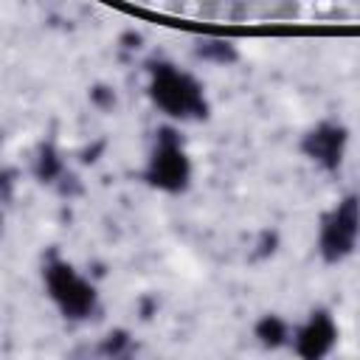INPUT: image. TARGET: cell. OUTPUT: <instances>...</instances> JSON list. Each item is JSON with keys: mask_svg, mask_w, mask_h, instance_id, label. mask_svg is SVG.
I'll list each match as a JSON object with an SVG mask.
<instances>
[{"mask_svg": "<svg viewBox=\"0 0 360 360\" xmlns=\"http://www.w3.org/2000/svg\"><path fill=\"white\" fill-rule=\"evenodd\" d=\"M34 174H37V180H39V183H53L56 177H62V174H65L62 160H59V155H56V149H53L51 143H42V146H39Z\"/></svg>", "mask_w": 360, "mask_h": 360, "instance_id": "9c48e42d", "label": "cell"}, {"mask_svg": "<svg viewBox=\"0 0 360 360\" xmlns=\"http://www.w3.org/2000/svg\"><path fill=\"white\" fill-rule=\"evenodd\" d=\"M346 143H349V129L343 124L335 121H323L315 129H309L301 141V152L318 163L326 172H338L343 166V155H346Z\"/></svg>", "mask_w": 360, "mask_h": 360, "instance_id": "5b68a950", "label": "cell"}, {"mask_svg": "<svg viewBox=\"0 0 360 360\" xmlns=\"http://www.w3.org/2000/svg\"><path fill=\"white\" fill-rule=\"evenodd\" d=\"M256 338H259V343L264 349H278V346H284L290 340V326L278 315H264L256 323Z\"/></svg>", "mask_w": 360, "mask_h": 360, "instance_id": "52a82bcc", "label": "cell"}, {"mask_svg": "<svg viewBox=\"0 0 360 360\" xmlns=\"http://www.w3.org/2000/svg\"><path fill=\"white\" fill-rule=\"evenodd\" d=\"M124 343H127V335H124V332H115V335L107 338V343L101 346V352H107V354H121V352H124Z\"/></svg>", "mask_w": 360, "mask_h": 360, "instance_id": "30bf717a", "label": "cell"}, {"mask_svg": "<svg viewBox=\"0 0 360 360\" xmlns=\"http://www.w3.org/2000/svg\"><path fill=\"white\" fill-rule=\"evenodd\" d=\"M93 101H98V104H104V93H101V87H96V90H93ZM107 101L112 104V101H115V96H112V93H107Z\"/></svg>", "mask_w": 360, "mask_h": 360, "instance_id": "8fae6325", "label": "cell"}, {"mask_svg": "<svg viewBox=\"0 0 360 360\" xmlns=\"http://www.w3.org/2000/svg\"><path fill=\"white\" fill-rule=\"evenodd\" d=\"M197 56L205 59V62H214V65H231L239 59L233 42L228 39H217V37H205L197 42Z\"/></svg>", "mask_w": 360, "mask_h": 360, "instance_id": "ba28073f", "label": "cell"}, {"mask_svg": "<svg viewBox=\"0 0 360 360\" xmlns=\"http://www.w3.org/2000/svg\"><path fill=\"white\" fill-rule=\"evenodd\" d=\"M149 98L158 110L177 121L208 118V98L202 84L169 62H149Z\"/></svg>", "mask_w": 360, "mask_h": 360, "instance_id": "6da1fadb", "label": "cell"}, {"mask_svg": "<svg viewBox=\"0 0 360 360\" xmlns=\"http://www.w3.org/2000/svg\"><path fill=\"white\" fill-rule=\"evenodd\" d=\"M155 135L158 138H155L152 158L143 169V180L152 188L180 194L188 188V180H191V163L183 149V141L172 127H160Z\"/></svg>", "mask_w": 360, "mask_h": 360, "instance_id": "3957f363", "label": "cell"}, {"mask_svg": "<svg viewBox=\"0 0 360 360\" xmlns=\"http://www.w3.org/2000/svg\"><path fill=\"white\" fill-rule=\"evenodd\" d=\"M357 245V197H343L323 219L318 233V253L326 264H338L354 253Z\"/></svg>", "mask_w": 360, "mask_h": 360, "instance_id": "277c9868", "label": "cell"}, {"mask_svg": "<svg viewBox=\"0 0 360 360\" xmlns=\"http://www.w3.org/2000/svg\"><path fill=\"white\" fill-rule=\"evenodd\" d=\"M295 354L304 360H321L332 352L335 340H338V326L332 321V315L326 309H315L309 315V321L295 329Z\"/></svg>", "mask_w": 360, "mask_h": 360, "instance_id": "8992f818", "label": "cell"}, {"mask_svg": "<svg viewBox=\"0 0 360 360\" xmlns=\"http://www.w3.org/2000/svg\"><path fill=\"white\" fill-rule=\"evenodd\" d=\"M42 278L51 301L68 321H87L96 312V304H98L96 287L87 278H82L73 264L62 259H51L42 270Z\"/></svg>", "mask_w": 360, "mask_h": 360, "instance_id": "7a4b0ae2", "label": "cell"}]
</instances>
